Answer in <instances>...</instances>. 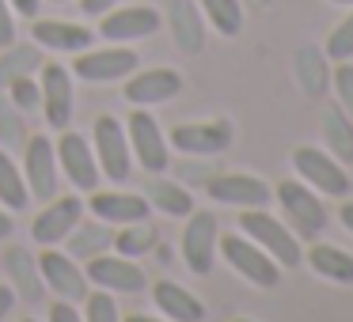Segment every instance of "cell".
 Masks as SVG:
<instances>
[{
  "mask_svg": "<svg viewBox=\"0 0 353 322\" xmlns=\"http://www.w3.org/2000/svg\"><path fill=\"white\" fill-rule=\"evenodd\" d=\"M8 235H12V216L0 213V239H8Z\"/></svg>",
  "mask_w": 353,
  "mask_h": 322,
  "instance_id": "ee69618b",
  "label": "cell"
},
{
  "mask_svg": "<svg viewBox=\"0 0 353 322\" xmlns=\"http://www.w3.org/2000/svg\"><path fill=\"white\" fill-rule=\"evenodd\" d=\"M27 193L39 201H54L57 193V152L46 137L27 140V163H23Z\"/></svg>",
  "mask_w": 353,
  "mask_h": 322,
  "instance_id": "4fadbf2b",
  "label": "cell"
},
{
  "mask_svg": "<svg viewBox=\"0 0 353 322\" xmlns=\"http://www.w3.org/2000/svg\"><path fill=\"white\" fill-rule=\"evenodd\" d=\"M12 8H16L19 16H34V12H39V0H12Z\"/></svg>",
  "mask_w": 353,
  "mask_h": 322,
  "instance_id": "7bdbcfd3",
  "label": "cell"
},
{
  "mask_svg": "<svg viewBox=\"0 0 353 322\" xmlns=\"http://www.w3.org/2000/svg\"><path fill=\"white\" fill-rule=\"evenodd\" d=\"M39 273H42V281H46V288L54 292V296L69 299V303L88 299V277H84V269H77V261H72L69 254L42 250Z\"/></svg>",
  "mask_w": 353,
  "mask_h": 322,
  "instance_id": "8fae6325",
  "label": "cell"
},
{
  "mask_svg": "<svg viewBox=\"0 0 353 322\" xmlns=\"http://www.w3.org/2000/svg\"><path fill=\"white\" fill-rule=\"evenodd\" d=\"M12 99H16L19 110H34L42 103V92H39V84H34V80L16 76V80H12Z\"/></svg>",
  "mask_w": 353,
  "mask_h": 322,
  "instance_id": "d590c367",
  "label": "cell"
},
{
  "mask_svg": "<svg viewBox=\"0 0 353 322\" xmlns=\"http://www.w3.org/2000/svg\"><path fill=\"white\" fill-rule=\"evenodd\" d=\"M171 144L186 155H221L232 144V125L224 118L216 122H194V125H175Z\"/></svg>",
  "mask_w": 353,
  "mask_h": 322,
  "instance_id": "7c38bea8",
  "label": "cell"
},
{
  "mask_svg": "<svg viewBox=\"0 0 353 322\" xmlns=\"http://www.w3.org/2000/svg\"><path fill=\"white\" fill-rule=\"evenodd\" d=\"M114 4H118V0H80V8H84L88 16H107Z\"/></svg>",
  "mask_w": 353,
  "mask_h": 322,
  "instance_id": "ab89813d",
  "label": "cell"
},
{
  "mask_svg": "<svg viewBox=\"0 0 353 322\" xmlns=\"http://www.w3.org/2000/svg\"><path fill=\"white\" fill-rule=\"evenodd\" d=\"M330 84H334V92H338L342 110L353 118V61H338V69L330 72Z\"/></svg>",
  "mask_w": 353,
  "mask_h": 322,
  "instance_id": "836d02e7",
  "label": "cell"
},
{
  "mask_svg": "<svg viewBox=\"0 0 353 322\" xmlns=\"http://www.w3.org/2000/svg\"><path fill=\"white\" fill-rule=\"evenodd\" d=\"M292 167H296L300 182H307L315 193H327V197H345L350 193V175L345 167L323 148H296L292 152Z\"/></svg>",
  "mask_w": 353,
  "mask_h": 322,
  "instance_id": "277c9868",
  "label": "cell"
},
{
  "mask_svg": "<svg viewBox=\"0 0 353 322\" xmlns=\"http://www.w3.org/2000/svg\"><path fill=\"white\" fill-rule=\"evenodd\" d=\"M183 92V76L175 69H145L133 80H125V99L133 107H152V103H168Z\"/></svg>",
  "mask_w": 353,
  "mask_h": 322,
  "instance_id": "e0dca14e",
  "label": "cell"
},
{
  "mask_svg": "<svg viewBox=\"0 0 353 322\" xmlns=\"http://www.w3.org/2000/svg\"><path fill=\"white\" fill-rule=\"evenodd\" d=\"M95 163H99V171L110 178V182H125L130 178V140H125V129L118 118L103 114L95 118Z\"/></svg>",
  "mask_w": 353,
  "mask_h": 322,
  "instance_id": "5b68a950",
  "label": "cell"
},
{
  "mask_svg": "<svg viewBox=\"0 0 353 322\" xmlns=\"http://www.w3.org/2000/svg\"><path fill=\"white\" fill-rule=\"evenodd\" d=\"M171 31H175L179 50L201 54V46H205V27H201V19H198L194 0H175V4H171Z\"/></svg>",
  "mask_w": 353,
  "mask_h": 322,
  "instance_id": "d4e9b609",
  "label": "cell"
},
{
  "mask_svg": "<svg viewBox=\"0 0 353 322\" xmlns=\"http://www.w3.org/2000/svg\"><path fill=\"white\" fill-rule=\"evenodd\" d=\"M201 8H205L209 23L224 34V39H236L239 27H243V8H239V0H201Z\"/></svg>",
  "mask_w": 353,
  "mask_h": 322,
  "instance_id": "f546056e",
  "label": "cell"
},
{
  "mask_svg": "<svg viewBox=\"0 0 353 322\" xmlns=\"http://www.w3.org/2000/svg\"><path fill=\"white\" fill-rule=\"evenodd\" d=\"M34 42H42L46 50H88L92 46V31L80 23H61V19H39L31 27Z\"/></svg>",
  "mask_w": 353,
  "mask_h": 322,
  "instance_id": "7402d4cb",
  "label": "cell"
},
{
  "mask_svg": "<svg viewBox=\"0 0 353 322\" xmlns=\"http://www.w3.org/2000/svg\"><path fill=\"white\" fill-rule=\"evenodd\" d=\"M110 243L118 246V254H122V258H141V254L156 250L160 235H156V228H152V224L137 220V224H125V231H118V235L110 239Z\"/></svg>",
  "mask_w": 353,
  "mask_h": 322,
  "instance_id": "83f0119b",
  "label": "cell"
},
{
  "mask_svg": "<svg viewBox=\"0 0 353 322\" xmlns=\"http://www.w3.org/2000/svg\"><path fill=\"white\" fill-rule=\"evenodd\" d=\"M323 137H327L330 155H334L342 167H350L353 163V118L345 114L342 107L327 110V118H323Z\"/></svg>",
  "mask_w": 353,
  "mask_h": 322,
  "instance_id": "484cf974",
  "label": "cell"
},
{
  "mask_svg": "<svg viewBox=\"0 0 353 322\" xmlns=\"http://www.w3.org/2000/svg\"><path fill=\"white\" fill-rule=\"evenodd\" d=\"M0 201L12 208V213H19V208H27V201H31V193H27V178L23 171L12 163V155L0 148Z\"/></svg>",
  "mask_w": 353,
  "mask_h": 322,
  "instance_id": "4316f807",
  "label": "cell"
},
{
  "mask_svg": "<svg viewBox=\"0 0 353 322\" xmlns=\"http://www.w3.org/2000/svg\"><path fill=\"white\" fill-rule=\"evenodd\" d=\"M92 213L107 224H137L148 220V201L145 197H133V193H95L92 201Z\"/></svg>",
  "mask_w": 353,
  "mask_h": 322,
  "instance_id": "44dd1931",
  "label": "cell"
},
{
  "mask_svg": "<svg viewBox=\"0 0 353 322\" xmlns=\"http://www.w3.org/2000/svg\"><path fill=\"white\" fill-rule=\"evenodd\" d=\"M80 213H84V201L77 197H61V201H50L31 224V235L39 239L42 246H57L61 239H69V231L80 224Z\"/></svg>",
  "mask_w": 353,
  "mask_h": 322,
  "instance_id": "9a60e30c",
  "label": "cell"
},
{
  "mask_svg": "<svg viewBox=\"0 0 353 322\" xmlns=\"http://www.w3.org/2000/svg\"><path fill=\"white\" fill-rule=\"evenodd\" d=\"M216 216L213 213H190L186 216V231H183V258L190 266V273L205 277L213 269V254H216Z\"/></svg>",
  "mask_w": 353,
  "mask_h": 322,
  "instance_id": "52a82bcc",
  "label": "cell"
},
{
  "mask_svg": "<svg viewBox=\"0 0 353 322\" xmlns=\"http://www.w3.org/2000/svg\"><path fill=\"white\" fill-rule=\"evenodd\" d=\"M304 261L315 269L319 277L334 284H353V254L342 250V246H330V243H315L312 250L304 254Z\"/></svg>",
  "mask_w": 353,
  "mask_h": 322,
  "instance_id": "cb8c5ba5",
  "label": "cell"
},
{
  "mask_svg": "<svg viewBox=\"0 0 353 322\" xmlns=\"http://www.w3.org/2000/svg\"><path fill=\"white\" fill-rule=\"evenodd\" d=\"M125 322H160V319H148V314H130Z\"/></svg>",
  "mask_w": 353,
  "mask_h": 322,
  "instance_id": "f6af8a7d",
  "label": "cell"
},
{
  "mask_svg": "<svg viewBox=\"0 0 353 322\" xmlns=\"http://www.w3.org/2000/svg\"><path fill=\"white\" fill-rule=\"evenodd\" d=\"M54 152H57V171H65L77 190H95L99 186V163H95L92 144L80 133H65Z\"/></svg>",
  "mask_w": 353,
  "mask_h": 322,
  "instance_id": "30bf717a",
  "label": "cell"
},
{
  "mask_svg": "<svg viewBox=\"0 0 353 322\" xmlns=\"http://www.w3.org/2000/svg\"><path fill=\"white\" fill-rule=\"evenodd\" d=\"M152 299H156V307H160L171 322H201V319H205L201 299L194 296V292H186L183 284H175V281H160L152 288Z\"/></svg>",
  "mask_w": 353,
  "mask_h": 322,
  "instance_id": "d6986e66",
  "label": "cell"
},
{
  "mask_svg": "<svg viewBox=\"0 0 353 322\" xmlns=\"http://www.w3.org/2000/svg\"><path fill=\"white\" fill-rule=\"evenodd\" d=\"M110 231H103L99 224H84V228H72L69 231V254L72 258H95L110 246Z\"/></svg>",
  "mask_w": 353,
  "mask_h": 322,
  "instance_id": "f1b7e54d",
  "label": "cell"
},
{
  "mask_svg": "<svg viewBox=\"0 0 353 322\" xmlns=\"http://www.w3.org/2000/svg\"><path fill=\"white\" fill-rule=\"evenodd\" d=\"M84 322H118V307L107 292H88V314Z\"/></svg>",
  "mask_w": 353,
  "mask_h": 322,
  "instance_id": "e575fe53",
  "label": "cell"
},
{
  "mask_svg": "<svg viewBox=\"0 0 353 322\" xmlns=\"http://www.w3.org/2000/svg\"><path fill=\"white\" fill-rule=\"evenodd\" d=\"M57 4H61V0H57Z\"/></svg>",
  "mask_w": 353,
  "mask_h": 322,
  "instance_id": "681fc988",
  "label": "cell"
},
{
  "mask_svg": "<svg viewBox=\"0 0 353 322\" xmlns=\"http://www.w3.org/2000/svg\"><path fill=\"white\" fill-rule=\"evenodd\" d=\"M239 231H247V239L259 243L281 269H296L300 261H304L296 231H289L281 220H274L266 208H243V213H239Z\"/></svg>",
  "mask_w": 353,
  "mask_h": 322,
  "instance_id": "6da1fadb",
  "label": "cell"
},
{
  "mask_svg": "<svg viewBox=\"0 0 353 322\" xmlns=\"http://www.w3.org/2000/svg\"><path fill=\"white\" fill-rule=\"evenodd\" d=\"M42 110H46V122L54 129H69L72 122V80L65 72V65L50 61L42 65Z\"/></svg>",
  "mask_w": 353,
  "mask_h": 322,
  "instance_id": "5bb4252c",
  "label": "cell"
},
{
  "mask_svg": "<svg viewBox=\"0 0 353 322\" xmlns=\"http://www.w3.org/2000/svg\"><path fill=\"white\" fill-rule=\"evenodd\" d=\"M12 42H16V23H12V8H8V0H0V46L8 50Z\"/></svg>",
  "mask_w": 353,
  "mask_h": 322,
  "instance_id": "8d00e7d4",
  "label": "cell"
},
{
  "mask_svg": "<svg viewBox=\"0 0 353 322\" xmlns=\"http://www.w3.org/2000/svg\"><path fill=\"white\" fill-rule=\"evenodd\" d=\"M84 277L92 284H99V288L107 292H141L145 288V269L133 266V258H122V254H95V258H88V269Z\"/></svg>",
  "mask_w": 353,
  "mask_h": 322,
  "instance_id": "9c48e42d",
  "label": "cell"
},
{
  "mask_svg": "<svg viewBox=\"0 0 353 322\" xmlns=\"http://www.w3.org/2000/svg\"><path fill=\"white\" fill-rule=\"evenodd\" d=\"M125 140H130L133 155H137V163H141L145 171H152V175L168 171L171 152H168V140H163V133H160V125H156L152 114H145V110H133L130 129H125Z\"/></svg>",
  "mask_w": 353,
  "mask_h": 322,
  "instance_id": "8992f818",
  "label": "cell"
},
{
  "mask_svg": "<svg viewBox=\"0 0 353 322\" xmlns=\"http://www.w3.org/2000/svg\"><path fill=\"white\" fill-rule=\"evenodd\" d=\"M27 322H34V319H27Z\"/></svg>",
  "mask_w": 353,
  "mask_h": 322,
  "instance_id": "c3c4849f",
  "label": "cell"
},
{
  "mask_svg": "<svg viewBox=\"0 0 353 322\" xmlns=\"http://www.w3.org/2000/svg\"><path fill=\"white\" fill-rule=\"evenodd\" d=\"M274 197H277V205L285 208V216H289L292 231H296L300 239H315L323 228H327V205H323L319 193H315L307 182L285 178V182H277Z\"/></svg>",
  "mask_w": 353,
  "mask_h": 322,
  "instance_id": "7a4b0ae2",
  "label": "cell"
},
{
  "mask_svg": "<svg viewBox=\"0 0 353 322\" xmlns=\"http://www.w3.org/2000/svg\"><path fill=\"white\" fill-rule=\"evenodd\" d=\"M205 193L221 205H236V208H266L270 205V186L254 175H213L205 178Z\"/></svg>",
  "mask_w": 353,
  "mask_h": 322,
  "instance_id": "ba28073f",
  "label": "cell"
},
{
  "mask_svg": "<svg viewBox=\"0 0 353 322\" xmlns=\"http://www.w3.org/2000/svg\"><path fill=\"white\" fill-rule=\"evenodd\" d=\"M12 303H16V296H12V288H8V284H0V322L8 319Z\"/></svg>",
  "mask_w": 353,
  "mask_h": 322,
  "instance_id": "60d3db41",
  "label": "cell"
},
{
  "mask_svg": "<svg viewBox=\"0 0 353 322\" xmlns=\"http://www.w3.org/2000/svg\"><path fill=\"white\" fill-rule=\"evenodd\" d=\"M4 269H8L12 277V292H19L23 299H42V281H39V261L31 258V254L23 250V246H12V250H4Z\"/></svg>",
  "mask_w": 353,
  "mask_h": 322,
  "instance_id": "603a6c76",
  "label": "cell"
},
{
  "mask_svg": "<svg viewBox=\"0 0 353 322\" xmlns=\"http://www.w3.org/2000/svg\"><path fill=\"white\" fill-rule=\"evenodd\" d=\"M0 137H4V140L12 137V144H19V137H23V129H19V122L8 114V110H4V118H0Z\"/></svg>",
  "mask_w": 353,
  "mask_h": 322,
  "instance_id": "f35d334b",
  "label": "cell"
},
{
  "mask_svg": "<svg viewBox=\"0 0 353 322\" xmlns=\"http://www.w3.org/2000/svg\"><path fill=\"white\" fill-rule=\"evenodd\" d=\"M323 54H327L330 61H350V57H353V12L327 34V46H323Z\"/></svg>",
  "mask_w": 353,
  "mask_h": 322,
  "instance_id": "1f68e13d",
  "label": "cell"
},
{
  "mask_svg": "<svg viewBox=\"0 0 353 322\" xmlns=\"http://www.w3.org/2000/svg\"><path fill=\"white\" fill-rule=\"evenodd\" d=\"M296 84L307 99H323L330 92V57L319 46H304L296 54Z\"/></svg>",
  "mask_w": 353,
  "mask_h": 322,
  "instance_id": "ffe728a7",
  "label": "cell"
},
{
  "mask_svg": "<svg viewBox=\"0 0 353 322\" xmlns=\"http://www.w3.org/2000/svg\"><path fill=\"white\" fill-rule=\"evenodd\" d=\"M34 65H39V54L31 46H16L4 57V65H0V84H12L16 76H27V69H34Z\"/></svg>",
  "mask_w": 353,
  "mask_h": 322,
  "instance_id": "d6a6232c",
  "label": "cell"
},
{
  "mask_svg": "<svg viewBox=\"0 0 353 322\" xmlns=\"http://www.w3.org/2000/svg\"><path fill=\"white\" fill-rule=\"evenodd\" d=\"M236 322H254V319H236Z\"/></svg>",
  "mask_w": 353,
  "mask_h": 322,
  "instance_id": "7dc6e473",
  "label": "cell"
},
{
  "mask_svg": "<svg viewBox=\"0 0 353 322\" xmlns=\"http://www.w3.org/2000/svg\"><path fill=\"white\" fill-rule=\"evenodd\" d=\"M216 246H221L224 261H228L239 277H247V281L259 284V288H277L281 266H277L259 243H251L247 235H224V239H216Z\"/></svg>",
  "mask_w": 353,
  "mask_h": 322,
  "instance_id": "3957f363",
  "label": "cell"
},
{
  "mask_svg": "<svg viewBox=\"0 0 353 322\" xmlns=\"http://www.w3.org/2000/svg\"><path fill=\"white\" fill-rule=\"evenodd\" d=\"M160 12L156 8H122V12H107L99 23L103 39L110 42H133V39H148L160 31Z\"/></svg>",
  "mask_w": 353,
  "mask_h": 322,
  "instance_id": "ac0fdd59",
  "label": "cell"
},
{
  "mask_svg": "<svg viewBox=\"0 0 353 322\" xmlns=\"http://www.w3.org/2000/svg\"><path fill=\"white\" fill-rule=\"evenodd\" d=\"M338 220H342L345 231H353V201H342V208H338Z\"/></svg>",
  "mask_w": 353,
  "mask_h": 322,
  "instance_id": "b9f144b4",
  "label": "cell"
},
{
  "mask_svg": "<svg viewBox=\"0 0 353 322\" xmlns=\"http://www.w3.org/2000/svg\"><path fill=\"white\" fill-rule=\"evenodd\" d=\"M330 4H350V8H353V0H330Z\"/></svg>",
  "mask_w": 353,
  "mask_h": 322,
  "instance_id": "bcb514c9",
  "label": "cell"
},
{
  "mask_svg": "<svg viewBox=\"0 0 353 322\" xmlns=\"http://www.w3.org/2000/svg\"><path fill=\"white\" fill-rule=\"evenodd\" d=\"M50 322H84L77 314V303H69V299H57L54 307H50Z\"/></svg>",
  "mask_w": 353,
  "mask_h": 322,
  "instance_id": "74e56055",
  "label": "cell"
},
{
  "mask_svg": "<svg viewBox=\"0 0 353 322\" xmlns=\"http://www.w3.org/2000/svg\"><path fill=\"white\" fill-rule=\"evenodd\" d=\"M137 72V54L133 50H88L77 57V76L92 80V84H107V80H122Z\"/></svg>",
  "mask_w": 353,
  "mask_h": 322,
  "instance_id": "2e32d148",
  "label": "cell"
},
{
  "mask_svg": "<svg viewBox=\"0 0 353 322\" xmlns=\"http://www.w3.org/2000/svg\"><path fill=\"white\" fill-rule=\"evenodd\" d=\"M152 205L168 216H190L194 213V197L175 182H152Z\"/></svg>",
  "mask_w": 353,
  "mask_h": 322,
  "instance_id": "4dcf8cb0",
  "label": "cell"
}]
</instances>
